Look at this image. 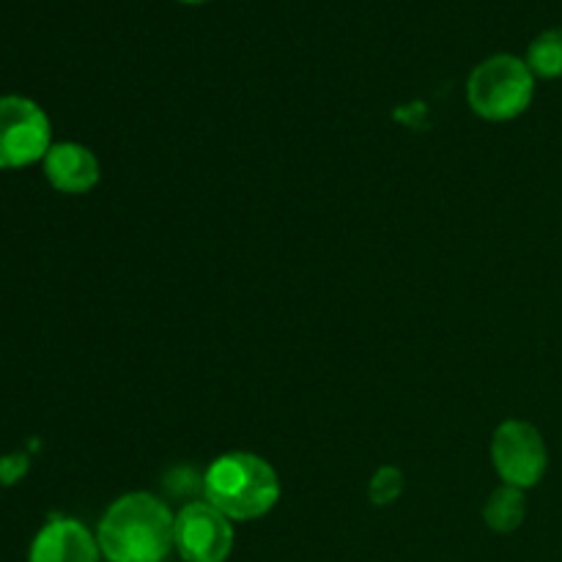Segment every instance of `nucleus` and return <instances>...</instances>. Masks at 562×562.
Here are the masks:
<instances>
[{
	"label": "nucleus",
	"instance_id": "obj_9",
	"mask_svg": "<svg viewBox=\"0 0 562 562\" xmlns=\"http://www.w3.org/2000/svg\"><path fill=\"white\" fill-rule=\"evenodd\" d=\"M527 516V497L521 488L516 486H499L497 492H492V497L483 505V519H486L488 530L499 532V536H508V532L519 530L525 525Z\"/></svg>",
	"mask_w": 562,
	"mask_h": 562
},
{
	"label": "nucleus",
	"instance_id": "obj_8",
	"mask_svg": "<svg viewBox=\"0 0 562 562\" xmlns=\"http://www.w3.org/2000/svg\"><path fill=\"white\" fill-rule=\"evenodd\" d=\"M42 162L49 184L66 195H86L102 176L97 154L82 143H53Z\"/></svg>",
	"mask_w": 562,
	"mask_h": 562
},
{
	"label": "nucleus",
	"instance_id": "obj_2",
	"mask_svg": "<svg viewBox=\"0 0 562 562\" xmlns=\"http://www.w3.org/2000/svg\"><path fill=\"white\" fill-rule=\"evenodd\" d=\"M203 499L231 521L261 519L278 505L280 477L261 456L223 453L203 472Z\"/></svg>",
	"mask_w": 562,
	"mask_h": 562
},
{
	"label": "nucleus",
	"instance_id": "obj_10",
	"mask_svg": "<svg viewBox=\"0 0 562 562\" xmlns=\"http://www.w3.org/2000/svg\"><path fill=\"white\" fill-rule=\"evenodd\" d=\"M527 66L536 77L558 80L562 77V27L543 31L527 49Z\"/></svg>",
	"mask_w": 562,
	"mask_h": 562
},
{
	"label": "nucleus",
	"instance_id": "obj_3",
	"mask_svg": "<svg viewBox=\"0 0 562 562\" xmlns=\"http://www.w3.org/2000/svg\"><path fill=\"white\" fill-rule=\"evenodd\" d=\"M536 97V75L527 60L499 53L472 69L467 99L472 113L486 121L519 119Z\"/></svg>",
	"mask_w": 562,
	"mask_h": 562
},
{
	"label": "nucleus",
	"instance_id": "obj_11",
	"mask_svg": "<svg viewBox=\"0 0 562 562\" xmlns=\"http://www.w3.org/2000/svg\"><path fill=\"white\" fill-rule=\"evenodd\" d=\"M404 472L398 467H382L371 477V483H368V497H371L373 505L384 508V505H393L404 494Z\"/></svg>",
	"mask_w": 562,
	"mask_h": 562
},
{
	"label": "nucleus",
	"instance_id": "obj_12",
	"mask_svg": "<svg viewBox=\"0 0 562 562\" xmlns=\"http://www.w3.org/2000/svg\"><path fill=\"white\" fill-rule=\"evenodd\" d=\"M165 486H168V492L173 494V497L192 503L195 494H203V475H198L190 467H176L168 475V481H165Z\"/></svg>",
	"mask_w": 562,
	"mask_h": 562
},
{
	"label": "nucleus",
	"instance_id": "obj_4",
	"mask_svg": "<svg viewBox=\"0 0 562 562\" xmlns=\"http://www.w3.org/2000/svg\"><path fill=\"white\" fill-rule=\"evenodd\" d=\"M49 146L53 126L47 113L25 97H0V170L38 162Z\"/></svg>",
	"mask_w": 562,
	"mask_h": 562
},
{
	"label": "nucleus",
	"instance_id": "obj_1",
	"mask_svg": "<svg viewBox=\"0 0 562 562\" xmlns=\"http://www.w3.org/2000/svg\"><path fill=\"white\" fill-rule=\"evenodd\" d=\"M176 516L159 497L132 492L102 516L97 541L108 562H165L173 549Z\"/></svg>",
	"mask_w": 562,
	"mask_h": 562
},
{
	"label": "nucleus",
	"instance_id": "obj_5",
	"mask_svg": "<svg viewBox=\"0 0 562 562\" xmlns=\"http://www.w3.org/2000/svg\"><path fill=\"white\" fill-rule=\"evenodd\" d=\"M492 461L505 486L527 492V488L538 486L541 477L547 475L549 450L541 431L532 423L505 420L494 431Z\"/></svg>",
	"mask_w": 562,
	"mask_h": 562
},
{
	"label": "nucleus",
	"instance_id": "obj_6",
	"mask_svg": "<svg viewBox=\"0 0 562 562\" xmlns=\"http://www.w3.org/2000/svg\"><path fill=\"white\" fill-rule=\"evenodd\" d=\"M173 549L184 562H225L234 549V525L206 499H192L176 514Z\"/></svg>",
	"mask_w": 562,
	"mask_h": 562
},
{
	"label": "nucleus",
	"instance_id": "obj_13",
	"mask_svg": "<svg viewBox=\"0 0 562 562\" xmlns=\"http://www.w3.org/2000/svg\"><path fill=\"white\" fill-rule=\"evenodd\" d=\"M31 461L25 453H9L0 459V486H14L22 475L27 472Z\"/></svg>",
	"mask_w": 562,
	"mask_h": 562
},
{
	"label": "nucleus",
	"instance_id": "obj_7",
	"mask_svg": "<svg viewBox=\"0 0 562 562\" xmlns=\"http://www.w3.org/2000/svg\"><path fill=\"white\" fill-rule=\"evenodd\" d=\"M97 536L77 519H53L33 538L27 562H99Z\"/></svg>",
	"mask_w": 562,
	"mask_h": 562
},
{
	"label": "nucleus",
	"instance_id": "obj_14",
	"mask_svg": "<svg viewBox=\"0 0 562 562\" xmlns=\"http://www.w3.org/2000/svg\"><path fill=\"white\" fill-rule=\"evenodd\" d=\"M181 3H206V0H181Z\"/></svg>",
	"mask_w": 562,
	"mask_h": 562
}]
</instances>
